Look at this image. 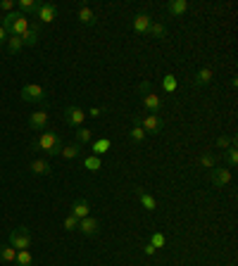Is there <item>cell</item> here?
Here are the masks:
<instances>
[{"mask_svg":"<svg viewBox=\"0 0 238 266\" xmlns=\"http://www.w3.org/2000/svg\"><path fill=\"white\" fill-rule=\"evenodd\" d=\"M31 147H34V150H40V152H45L48 157H57L60 150H62V138H60L55 131L45 129V131L40 133V138Z\"/></svg>","mask_w":238,"mask_h":266,"instance_id":"cell-1","label":"cell"},{"mask_svg":"<svg viewBox=\"0 0 238 266\" xmlns=\"http://www.w3.org/2000/svg\"><path fill=\"white\" fill-rule=\"evenodd\" d=\"M31 242H34V235H31V231H29L27 226H17L12 233H10V247H14L17 252H19V250H29Z\"/></svg>","mask_w":238,"mask_h":266,"instance_id":"cell-2","label":"cell"},{"mask_svg":"<svg viewBox=\"0 0 238 266\" xmlns=\"http://www.w3.org/2000/svg\"><path fill=\"white\" fill-rule=\"evenodd\" d=\"M22 100L24 102H45V88L39 86V83H27L24 88H22Z\"/></svg>","mask_w":238,"mask_h":266,"instance_id":"cell-3","label":"cell"},{"mask_svg":"<svg viewBox=\"0 0 238 266\" xmlns=\"http://www.w3.org/2000/svg\"><path fill=\"white\" fill-rule=\"evenodd\" d=\"M141 129L146 131V135H155V133H162L164 129V119L159 114H148V117H141Z\"/></svg>","mask_w":238,"mask_h":266,"instance_id":"cell-4","label":"cell"},{"mask_svg":"<svg viewBox=\"0 0 238 266\" xmlns=\"http://www.w3.org/2000/svg\"><path fill=\"white\" fill-rule=\"evenodd\" d=\"M83 121H86V112H83L79 105H69L65 109V124H67V126H74V129H79Z\"/></svg>","mask_w":238,"mask_h":266,"instance_id":"cell-5","label":"cell"},{"mask_svg":"<svg viewBox=\"0 0 238 266\" xmlns=\"http://www.w3.org/2000/svg\"><path fill=\"white\" fill-rule=\"evenodd\" d=\"M57 5H53V2H40L39 12H36V19H39L40 24H50V22H55L57 19Z\"/></svg>","mask_w":238,"mask_h":266,"instance_id":"cell-6","label":"cell"},{"mask_svg":"<svg viewBox=\"0 0 238 266\" xmlns=\"http://www.w3.org/2000/svg\"><path fill=\"white\" fill-rule=\"evenodd\" d=\"M150 24H153V17L146 12H138L131 19V29L136 33H148V31H150Z\"/></svg>","mask_w":238,"mask_h":266,"instance_id":"cell-7","label":"cell"},{"mask_svg":"<svg viewBox=\"0 0 238 266\" xmlns=\"http://www.w3.org/2000/svg\"><path fill=\"white\" fill-rule=\"evenodd\" d=\"M29 129H34V131H45L48 129V112L45 109H39V112H34L31 117H29Z\"/></svg>","mask_w":238,"mask_h":266,"instance_id":"cell-8","label":"cell"},{"mask_svg":"<svg viewBox=\"0 0 238 266\" xmlns=\"http://www.w3.org/2000/svg\"><path fill=\"white\" fill-rule=\"evenodd\" d=\"M77 231H81L83 235L93 238V235H98V233H100V224H98V219L86 216V219H81V221H79V228H77Z\"/></svg>","mask_w":238,"mask_h":266,"instance_id":"cell-9","label":"cell"},{"mask_svg":"<svg viewBox=\"0 0 238 266\" xmlns=\"http://www.w3.org/2000/svg\"><path fill=\"white\" fill-rule=\"evenodd\" d=\"M210 181L214 188H224L231 183V171H226V169H212L210 171Z\"/></svg>","mask_w":238,"mask_h":266,"instance_id":"cell-10","label":"cell"},{"mask_svg":"<svg viewBox=\"0 0 238 266\" xmlns=\"http://www.w3.org/2000/svg\"><path fill=\"white\" fill-rule=\"evenodd\" d=\"M77 19H79L83 27H95L98 24V19H95V12H93L91 7L86 5V2H81L79 12H77Z\"/></svg>","mask_w":238,"mask_h":266,"instance_id":"cell-11","label":"cell"},{"mask_svg":"<svg viewBox=\"0 0 238 266\" xmlns=\"http://www.w3.org/2000/svg\"><path fill=\"white\" fill-rule=\"evenodd\" d=\"M72 216L74 219H86V216H91V204H88V200H77L74 204H72Z\"/></svg>","mask_w":238,"mask_h":266,"instance_id":"cell-12","label":"cell"},{"mask_svg":"<svg viewBox=\"0 0 238 266\" xmlns=\"http://www.w3.org/2000/svg\"><path fill=\"white\" fill-rule=\"evenodd\" d=\"M43 0H17V12H22L24 17L27 14H36Z\"/></svg>","mask_w":238,"mask_h":266,"instance_id":"cell-13","label":"cell"},{"mask_svg":"<svg viewBox=\"0 0 238 266\" xmlns=\"http://www.w3.org/2000/svg\"><path fill=\"white\" fill-rule=\"evenodd\" d=\"M212 79H214V71H212L210 66H202V69H198V71L193 74V83H196V86H210Z\"/></svg>","mask_w":238,"mask_h":266,"instance_id":"cell-14","label":"cell"},{"mask_svg":"<svg viewBox=\"0 0 238 266\" xmlns=\"http://www.w3.org/2000/svg\"><path fill=\"white\" fill-rule=\"evenodd\" d=\"M29 171L36 173V176H48V173L53 171V166H50V162L48 160H34L29 164Z\"/></svg>","mask_w":238,"mask_h":266,"instance_id":"cell-15","label":"cell"},{"mask_svg":"<svg viewBox=\"0 0 238 266\" xmlns=\"http://www.w3.org/2000/svg\"><path fill=\"white\" fill-rule=\"evenodd\" d=\"M136 195H138V200H141V204L146 207L148 212H155V209H158V200L153 198L150 193H146L143 188H136Z\"/></svg>","mask_w":238,"mask_h":266,"instance_id":"cell-16","label":"cell"},{"mask_svg":"<svg viewBox=\"0 0 238 266\" xmlns=\"http://www.w3.org/2000/svg\"><path fill=\"white\" fill-rule=\"evenodd\" d=\"M143 107H146L150 114H159L162 102H159V98L155 93H146V95H143Z\"/></svg>","mask_w":238,"mask_h":266,"instance_id":"cell-17","label":"cell"},{"mask_svg":"<svg viewBox=\"0 0 238 266\" xmlns=\"http://www.w3.org/2000/svg\"><path fill=\"white\" fill-rule=\"evenodd\" d=\"M167 12L174 14V17H181V14L188 12V2L186 0H169L167 2Z\"/></svg>","mask_w":238,"mask_h":266,"instance_id":"cell-18","label":"cell"},{"mask_svg":"<svg viewBox=\"0 0 238 266\" xmlns=\"http://www.w3.org/2000/svg\"><path fill=\"white\" fill-rule=\"evenodd\" d=\"M110 138H98V140H93V145H91V152L95 155V157H100V155H105L107 150H110Z\"/></svg>","mask_w":238,"mask_h":266,"instance_id":"cell-19","label":"cell"},{"mask_svg":"<svg viewBox=\"0 0 238 266\" xmlns=\"http://www.w3.org/2000/svg\"><path fill=\"white\" fill-rule=\"evenodd\" d=\"M39 36H40V27L34 24V27H29V31L22 36V43H24V45H36V43H39Z\"/></svg>","mask_w":238,"mask_h":266,"instance_id":"cell-20","label":"cell"},{"mask_svg":"<svg viewBox=\"0 0 238 266\" xmlns=\"http://www.w3.org/2000/svg\"><path fill=\"white\" fill-rule=\"evenodd\" d=\"M14 257H17V250H14V247L0 245V262H2V264H14Z\"/></svg>","mask_w":238,"mask_h":266,"instance_id":"cell-21","label":"cell"},{"mask_svg":"<svg viewBox=\"0 0 238 266\" xmlns=\"http://www.w3.org/2000/svg\"><path fill=\"white\" fill-rule=\"evenodd\" d=\"M60 155H62L65 160H77V157L81 155V145L79 143H74V145H62Z\"/></svg>","mask_w":238,"mask_h":266,"instance_id":"cell-22","label":"cell"},{"mask_svg":"<svg viewBox=\"0 0 238 266\" xmlns=\"http://www.w3.org/2000/svg\"><path fill=\"white\" fill-rule=\"evenodd\" d=\"M100 166H103V160H100V157H95V155L83 157V169H88V171H100Z\"/></svg>","mask_w":238,"mask_h":266,"instance_id":"cell-23","label":"cell"},{"mask_svg":"<svg viewBox=\"0 0 238 266\" xmlns=\"http://www.w3.org/2000/svg\"><path fill=\"white\" fill-rule=\"evenodd\" d=\"M14 264H17V266H31V264H34V257H31L29 250H19L17 257H14Z\"/></svg>","mask_w":238,"mask_h":266,"instance_id":"cell-24","label":"cell"},{"mask_svg":"<svg viewBox=\"0 0 238 266\" xmlns=\"http://www.w3.org/2000/svg\"><path fill=\"white\" fill-rule=\"evenodd\" d=\"M148 33H150L153 38H159V40H162V38H167V27H164V24H159V22H153Z\"/></svg>","mask_w":238,"mask_h":266,"instance_id":"cell-25","label":"cell"},{"mask_svg":"<svg viewBox=\"0 0 238 266\" xmlns=\"http://www.w3.org/2000/svg\"><path fill=\"white\" fill-rule=\"evenodd\" d=\"M77 143H79V145H83V143H93V131L91 129L79 126V131H77Z\"/></svg>","mask_w":238,"mask_h":266,"instance_id":"cell-26","label":"cell"},{"mask_svg":"<svg viewBox=\"0 0 238 266\" xmlns=\"http://www.w3.org/2000/svg\"><path fill=\"white\" fill-rule=\"evenodd\" d=\"M5 45H7V50H10L12 55H17L19 50H22V48H24V43H22V38H19V36H10Z\"/></svg>","mask_w":238,"mask_h":266,"instance_id":"cell-27","label":"cell"},{"mask_svg":"<svg viewBox=\"0 0 238 266\" xmlns=\"http://www.w3.org/2000/svg\"><path fill=\"white\" fill-rule=\"evenodd\" d=\"M162 88H164L167 93H176V88H179V83H176V76L167 74V76L162 79Z\"/></svg>","mask_w":238,"mask_h":266,"instance_id":"cell-28","label":"cell"},{"mask_svg":"<svg viewBox=\"0 0 238 266\" xmlns=\"http://www.w3.org/2000/svg\"><path fill=\"white\" fill-rule=\"evenodd\" d=\"M224 160H226L229 166H236V164H238V150H236V145H231L229 150H224Z\"/></svg>","mask_w":238,"mask_h":266,"instance_id":"cell-29","label":"cell"},{"mask_svg":"<svg viewBox=\"0 0 238 266\" xmlns=\"http://www.w3.org/2000/svg\"><path fill=\"white\" fill-rule=\"evenodd\" d=\"M231 145H236V138H234V135H219V138H217V147H219V150H229Z\"/></svg>","mask_w":238,"mask_h":266,"instance_id":"cell-30","label":"cell"},{"mask_svg":"<svg viewBox=\"0 0 238 266\" xmlns=\"http://www.w3.org/2000/svg\"><path fill=\"white\" fill-rule=\"evenodd\" d=\"M150 245H153V247H155V250H158V247H164V245H167V235H164V233H153V235H150Z\"/></svg>","mask_w":238,"mask_h":266,"instance_id":"cell-31","label":"cell"},{"mask_svg":"<svg viewBox=\"0 0 238 266\" xmlns=\"http://www.w3.org/2000/svg\"><path fill=\"white\" fill-rule=\"evenodd\" d=\"M129 138H131L133 143H143V140H146V131H143L141 126H133L131 131H129Z\"/></svg>","mask_w":238,"mask_h":266,"instance_id":"cell-32","label":"cell"},{"mask_svg":"<svg viewBox=\"0 0 238 266\" xmlns=\"http://www.w3.org/2000/svg\"><path fill=\"white\" fill-rule=\"evenodd\" d=\"M200 164H202L205 169H214V164H217V155H210V152H205V155L200 157Z\"/></svg>","mask_w":238,"mask_h":266,"instance_id":"cell-33","label":"cell"},{"mask_svg":"<svg viewBox=\"0 0 238 266\" xmlns=\"http://www.w3.org/2000/svg\"><path fill=\"white\" fill-rule=\"evenodd\" d=\"M77 228H79V219H74V216L69 214V216L65 219V231H69V233H72V231H77Z\"/></svg>","mask_w":238,"mask_h":266,"instance_id":"cell-34","label":"cell"},{"mask_svg":"<svg viewBox=\"0 0 238 266\" xmlns=\"http://www.w3.org/2000/svg\"><path fill=\"white\" fill-rule=\"evenodd\" d=\"M0 10H5V12H14V2L12 0H0Z\"/></svg>","mask_w":238,"mask_h":266,"instance_id":"cell-35","label":"cell"},{"mask_svg":"<svg viewBox=\"0 0 238 266\" xmlns=\"http://www.w3.org/2000/svg\"><path fill=\"white\" fill-rule=\"evenodd\" d=\"M138 91L146 95V93H153V83L150 81H141V86H138Z\"/></svg>","mask_w":238,"mask_h":266,"instance_id":"cell-36","label":"cell"},{"mask_svg":"<svg viewBox=\"0 0 238 266\" xmlns=\"http://www.w3.org/2000/svg\"><path fill=\"white\" fill-rule=\"evenodd\" d=\"M103 112H105V109H100V107H93V109H91V112H88V114H91L93 119H98V117H100ZM88 114H86V117H88Z\"/></svg>","mask_w":238,"mask_h":266,"instance_id":"cell-37","label":"cell"},{"mask_svg":"<svg viewBox=\"0 0 238 266\" xmlns=\"http://www.w3.org/2000/svg\"><path fill=\"white\" fill-rule=\"evenodd\" d=\"M158 252V250H155V247H153V245H150V242H148L146 247H143V254H148V257H153V254Z\"/></svg>","mask_w":238,"mask_h":266,"instance_id":"cell-38","label":"cell"},{"mask_svg":"<svg viewBox=\"0 0 238 266\" xmlns=\"http://www.w3.org/2000/svg\"><path fill=\"white\" fill-rule=\"evenodd\" d=\"M7 38H10V36H7V31L0 27V45H5V43H7Z\"/></svg>","mask_w":238,"mask_h":266,"instance_id":"cell-39","label":"cell"}]
</instances>
